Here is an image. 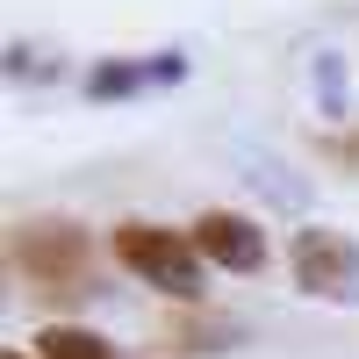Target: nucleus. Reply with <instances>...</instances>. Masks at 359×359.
<instances>
[{
	"instance_id": "obj_3",
	"label": "nucleus",
	"mask_w": 359,
	"mask_h": 359,
	"mask_svg": "<svg viewBox=\"0 0 359 359\" xmlns=\"http://www.w3.org/2000/svg\"><path fill=\"white\" fill-rule=\"evenodd\" d=\"M287 259H294V280H302V294H323V302H338V294H352V287H359V245H352V237H338V230H323V223L294 230Z\"/></svg>"
},
{
	"instance_id": "obj_5",
	"label": "nucleus",
	"mask_w": 359,
	"mask_h": 359,
	"mask_svg": "<svg viewBox=\"0 0 359 359\" xmlns=\"http://www.w3.org/2000/svg\"><path fill=\"white\" fill-rule=\"evenodd\" d=\"M36 359H115V345L101 331H79V323H50L36 338Z\"/></svg>"
},
{
	"instance_id": "obj_1",
	"label": "nucleus",
	"mask_w": 359,
	"mask_h": 359,
	"mask_svg": "<svg viewBox=\"0 0 359 359\" xmlns=\"http://www.w3.org/2000/svg\"><path fill=\"white\" fill-rule=\"evenodd\" d=\"M108 252L123 259V273H137L144 287L172 294V302H201V252L187 230H165V223H115Z\"/></svg>"
},
{
	"instance_id": "obj_2",
	"label": "nucleus",
	"mask_w": 359,
	"mask_h": 359,
	"mask_svg": "<svg viewBox=\"0 0 359 359\" xmlns=\"http://www.w3.org/2000/svg\"><path fill=\"white\" fill-rule=\"evenodd\" d=\"M15 266L50 294H86V273H94V237H86L72 216H43L15 230Z\"/></svg>"
},
{
	"instance_id": "obj_4",
	"label": "nucleus",
	"mask_w": 359,
	"mask_h": 359,
	"mask_svg": "<svg viewBox=\"0 0 359 359\" xmlns=\"http://www.w3.org/2000/svg\"><path fill=\"white\" fill-rule=\"evenodd\" d=\"M187 237H194V252L208 266H223V273H259L266 266V230L245 216V208H201Z\"/></svg>"
},
{
	"instance_id": "obj_6",
	"label": "nucleus",
	"mask_w": 359,
	"mask_h": 359,
	"mask_svg": "<svg viewBox=\"0 0 359 359\" xmlns=\"http://www.w3.org/2000/svg\"><path fill=\"white\" fill-rule=\"evenodd\" d=\"M0 359H29V352H0Z\"/></svg>"
}]
</instances>
